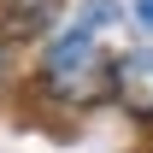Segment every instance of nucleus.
<instances>
[{
	"mask_svg": "<svg viewBox=\"0 0 153 153\" xmlns=\"http://www.w3.org/2000/svg\"><path fill=\"white\" fill-rule=\"evenodd\" d=\"M59 24V0H0V36L6 41H36Z\"/></svg>",
	"mask_w": 153,
	"mask_h": 153,
	"instance_id": "7ed1b4c3",
	"label": "nucleus"
},
{
	"mask_svg": "<svg viewBox=\"0 0 153 153\" xmlns=\"http://www.w3.org/2000/svg\"><path fill=\"white\" fill-rule=\"evenodd\" d=\"M41 82H47L59 100H76V106H82V100H100L106 88H112V65L100 59L94 24H82V30H71V36H59L53 47H47Z\"/></svg>",
	"mask_w": 153,
	"mask_h": 153,
	"instance_id": "f257e3e1",
	"label": "nucleus"
},
{
	"mask_svg": "<svg viewBox=\"0 0 153 153\" xmlns=\"http://www.w3.org/2000/svg\"><path fill=\"white\" fill-rule=\"evenodd\" d=\"M0 76H6V47H0Z\"/></svg>",
	"mask_w": 153,
	"mask_h": 153,
	"instance_id": "39448f33",
	"label": "nucleus"
},
{
	"mask_svg": "<svg viewBox=\"0 0 153 153\" xmlns=\"http://www.w3.org/2000/svg\"><path fill=\"white\" fill-rule=\"evenodd\" d=\"M112 94L130 118H153V53H124L112 65Z\"/></svg>",
	"mask_w": 153,
	"mask_h": 153,
	"instance_id": "f03ea898",
	"label": "nucleus"
},
{
	"mask_svg": "<svg viewBox=\"0 0 153 153\" xmlns=\"http://www.w3.org/2000/svg\"><path fill=\"white\" fill-rule=\"evenodd\" d=\"M135 24H147V30H153V0H135Z\"/></svg>",
	"mask_w": 153,
	"mask_h": 153,
	"instance_id": "20e7f679",
	"label": "nucleus"
}]
</instances>
